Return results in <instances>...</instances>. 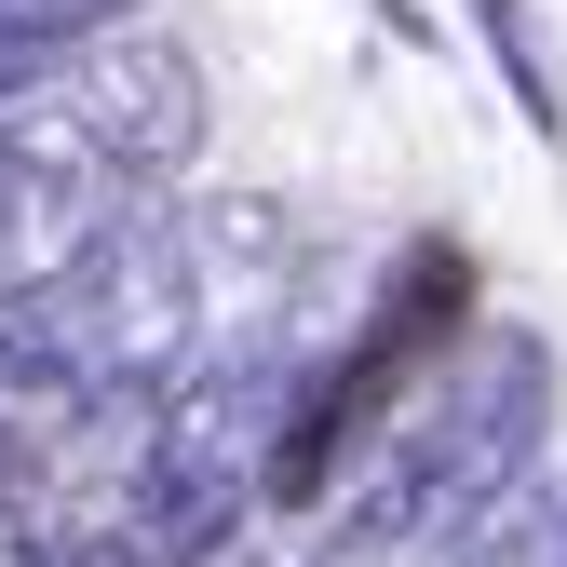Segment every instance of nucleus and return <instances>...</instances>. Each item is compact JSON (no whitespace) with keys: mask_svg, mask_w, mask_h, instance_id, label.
<instances>
[{"mask_svg":"<svg viewBox=\"0 0 567 567\" xmlns=\"http://www.w3.org/2000/svg\"><path fill=\"white\" fill-rule=\"evenodd\" d=\"M473 14H486V54L514 68V109H527V122L554 135L567 109H554V68H540V41H527V0H473Z\"/></svg>","mask_w":567,"mask_h":567,"instance_id":"5","label":"nucleus"},{"mask_svg":"<svg viewBox=\"0 0 567 567\" xmlns=\"http://www.w3.org/2000/svg\"><path fill=\"white\" fill-rule=\"evenodd\" d=\"M0 567H54V540H41V527H28L14 501H0Z\"/></svg>","mask_w":567,"mask_h":567,"instance_id":"8","label":"nucleus"},{"mask_svg":"<svg viewBox=\"0 0 567 567\" xmlns=\"http://www.w3.org/2000/svg\"><path fill=\"white\" fill-rule=\"evenodd\" d=\"M54 109L95 135L109 176H176V163L203 150V68H189L176 41H150V28L82 41V54H68V82H54Z\"/></svg>","mask_w":567,"mask_h":567,"instance_id":"2","label":"nucleus"},{"mask_svg":"<svg viewBox=\"0 0 567 567\" xmlns=\"http://www.w3.org/2000/svg\"><path fill=\"white\" fill-rule=\"evenodd\" d=\"M54 298L82 324L95 392H176V365H189V244L163 217H109L95 257L68 270Z\"/></svg>","mask_w":567,"mask_h":567,"instance_id":"1","label":"nucleus"},{"mask_svg":"<svg viewBox=\"0 0 567 567\" xmlns=\"http://www.w3.org/2000/svg\"><path fill=\"white\" fill-rule=\"evenodd\" d=\"M460 567H567V486H540V501H514V514H486Z\"/></svg>","mask_w":567,"mask_h":567,"instance_id":"4","label":"nucleus"},{"mask_svg":"<svg viewBox=\"0 0 567 567\" xmlns=\"http://www.w3.org/2000/svg\"><path fill=\"white\" fill-rule=\"evenodd\" d=\"M109 14H122V0H0V41H14V54H68V41H109Z\"/></svg>","mask_w":567,"mask_h":567,"instance_id":"6","label":"nucleus"},{"mask_svg":"<svg viewBox=\"0 0 567 567\" xmlns=\"http://www.w3.org/2000/svg\"><path fill=\"white\" fill-rule=\"evenodd\" d=\"M446 324H473V257H460V244H419L405 284H392V311H379L365 338H392L405 365H419V351H446Z\"/></svg>","mask_w":567,"mask_h":567,"instance_id":"3","label":"nucleus"},{"mask_svg":"<svg viewBox=\"0 0 567 567\" xmlns=\"http://www.w3.org/2000/svg\"><path fill=\"white\" fill-rule=\"evenodd\" d=\"M473 540H324V567H460Z\"/></svg>","mask_w":567,"mask_h":567,"instance_id":"7","label":"nucleus"}]
</instances>
